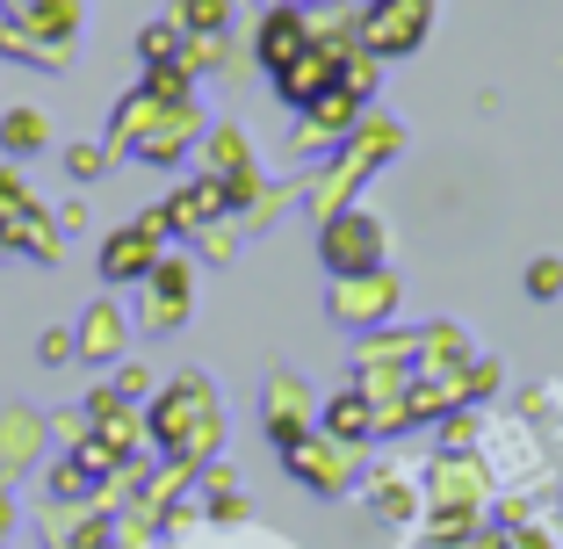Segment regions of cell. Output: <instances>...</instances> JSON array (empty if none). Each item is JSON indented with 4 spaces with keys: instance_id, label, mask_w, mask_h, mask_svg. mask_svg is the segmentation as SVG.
<instances>
[{
    "instance_id": "6da1fadb",
    "label": "cell",
    "mask_w": 563,
    "mask_h": 549,
    "mask_svg": "<svg viewBox=\"0 0 563 549\" xmlns=\"http://www.w3.org/2000/svg\"><path fill=\"white\" fill-rule=\"evenodd\" d=\"M332 73H340V58H332V51H318V44H303L297 58H289V66L275 73V87H282L289 101H318V95H325V80H332Z\"/></svg>"
},
{
    "instance_id": "7a4b0ae2",
    "label": "cell",
    "mask_w": 563,
    "mask_h": 549,
    "mask_svg": "<svg viewBox=\"0 0 563 549\" xmlns=\"http://www.w3.org/2000/svg\"><path fill=\"white\" fill-rule=\"evenodd\" d=\"M419 22H427V8H419V0H383V8H376V15H368V44H376V51H390V44H412V36H419Z\"/></svg>"
},
{
    "instance_id": "3957f363",
    "label": "cell",
    "mask_w": 563,
    "mask_h": 549,
    "mask_svg": "<svg viewBox=\"0 0 563 549\" xmlns=\"http://www.w3.org/2000/svg\"><path fill=\"white\" fill-rule=\"evenodd\" d=\"M303 51V15H267V30H261V58L267 66H289V58H297Z\"/></svg>"
},
{
    "instance_id": "277c9868",
    "label": "cell",
    "mask_w": 563,
    "mask_h": 549,
    "mask_svg": "<svg viewBox=\"0 0 563 549\" xmlns=\"http://www.w3.org/2000/svg\"><path fill=\"white\" fill-rule=\"evenodd\" d=\"M297 477L318 484V492H340V484H347V463H332V449L303 441V449H297Z\"/></svg>"
},
{
    "instance_id": "5b68a950",
    "label": "cell",
    "mask_w": 563,
    "mask_h": 549,
    "mask_svg": "<svg viewBox=\"0 0 563 549\" xmlns=\"http://www.w3.org/2000/svg\"><path fill=\"white\" fill-rule=\"evenodd\" d=\"M376 253V239H368V224L362 217H347V224H332V239H325V261L340 267V261H368Z\"/></svg>"
},
{
    "instance_id": "8992f818",
    "label": "cell",
    "mask_w": 563,
    "mask_h": 549,
    "mask_svg": "<svg viewBox=\"0 0 563 549\" xmlns=\"http://www.w3.org/2000/svg\"><path fill=\"white\" fill-rule=\"evenodd\" d=\"M152 239H159V232H137V239H123V246H109L101 267H109V275H137V267L152 261Z\"/></svg>"
},
{
    "instance_id": "52a82bcc",
    "label": "cell",
    "mask_w": 563,
    "mask_h": 549,
    "mask_svg": "<svg viewBox=\"0 0 563 549\" xmlns=\"http://www.w3.org/2000/svg\"><path fill=\"white\" fill-rule=\"evenodd\" d=\"M556 289H563V261H534V267H528V297H542V304H549Z\"/></svg>"
},
{
    "instance_id": "ba28073f",
    "label": "cell",
    "mask_w": 563,
    "mask_h": 549,
    "mask_svg": "<svg viewBox=\"0 0 563 549\" xmlns=\"http://www.w3.org/2000/svg\"><path fill=\"white\" fill-rule=\"evenodd\" d=\"M311 109H318V123H332V131H347V117H354V95H318Z\"/></svg>"
},
{
    "instance_id": "9c48e42d",
    "label": "cell",
    "mask_w": 563,
    "mask_h": 549,
    "mask_svg": "<svg viewBox=\"0 0 563 549\" xmlns=\"http://www.w3.org/2000/svg\"><path fill=\"white\" fill-rule=\"evenodd\" d=\"M232 15V0H188V30H217Z\"/></svg>"
},
{
    "instance_id": "30bf717a",
    "label": "cell",
    "mask_w": 563,
    "mask_h": 549,
    "mask_svg": "<svg viewBox=\"0 0 563 549\" xmlns=\"http://www.w3.org/2000/svg\"><path fill=\"white\" fill-rule=\"evenodd\" d=\"M80 354H117V318H109V311L87 326V348H80Z\"/></svg>"
},
{
    "instance_id": "8fae6325",
    "label": "cell",
    "mask_w": 563,
    "mask_h": 549,
    "mask_svg": "<svg viewBox=\"0 0 563 549\" xmlns=\"http://www.w3.org/2000/svg\"><path fill=\"white\" fill-rule=\"evenodd\" d=\"M36 354H44V362H66V354H80V348H73V333H44V348H36Z\"/></svg>"
},
{
    "instance_id": "7c38bea8",
    "label": "cell",
    "mask_w": 563,
    "mask_h": 549,
    "mask_svg": "<svg viewBox=\"0 0 563 549\" xmlns=\"http://www.w3.org/2000/svg\"><path fill=\"white\" fill-rule=\"evenodd\" d=\"M8 145H36V123H30V109H22V117L8 123Z\"/></svg>"
}]
</instances>
